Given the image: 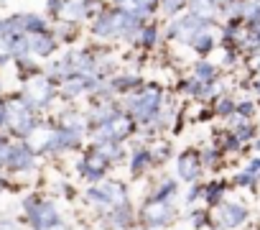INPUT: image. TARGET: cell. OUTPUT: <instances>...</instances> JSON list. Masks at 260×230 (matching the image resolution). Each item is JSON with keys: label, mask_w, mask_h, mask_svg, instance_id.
<instances>
[{"label": "cell", "mask_w": 260, "mask_h": 230, "mask_svg": "<svg viewBox=\"0 0 260 230\" xmlns=\"http://www.w3.org/2000/svg\"><path fill=\"white\" fill-rule=\"evenodd\" d=\"M199 156H202V166L204 169H217L222 164V159H224V154L217 146H207L204 151H199Z\"/></svg>", "instance_id": "cell-20"}, {"label": "cell", "mask_w": 260, "mask_h": 230, "mask_svg": "<svg viewBox=\"0 0 260 230\" xmlns=\"http://www.w3.org/2000/svg\"><path fill=\"white\" fill-rule=\"evenodd\" d=\"M217 67L212 64V62H197L194 64V79L197 82H202V84H212V82H217Z\"/></svg>", "instance_id": "cell-19"}, {"label": "cell", "mask_w": 260, "mask_h": 230, "mask_svg": "<svg viewBox=\"0 0 260 230\" xmlns=\"http://www.w3.org/2000/svg\"><path fill=\"white\" fill-rule=\"evenodd\" d=\"M257 3H260V0H257Z\"/></svg>", "instance_id": "cell-42"}, {"label": "cell", "mask_w": 260, "mask_h": 230, "mask_svg": "<svg viewBox=\"0 0 260 230\" xmlns=\"http://www.w3.org/2000/svg\"><path fill=\"white\" fill-rule=\"evenodd\" d=\"M3 105H6V102H3V95H0V107H3Z\"/></svg>", "instance_id": "cell-40"}, {"label": "cell", "mask_w": 260, "mask_h": 230, "mask_svg": "<svg viewBox=\"0 0 260 230\" xmlns=\"http://www.w3.org/2000/svg\"><path fill=\"white\" fill-rule=\"evenodd\" d=\"M28 49H31V54H36V56H49V54L56 51V36L49 34V31L31 34V36H28Z\"/></svg>", "instance_id": "cell-16"}, {"label": "cell", "mask_w": 260, "mask_h": 230, "mask_svg": "<svg viewBox=\"0 0 260 230\" xmlns=\"http://www.w3.org/2000/svg\"><path fill=\"white\" fill-rule=\"evenodd\" d=\"M204 31H209V23H204L202 18L186 13L184 18L174 21V26L169 28V36H171V39H179V41H184V44H191V41H194L199 34H204Z\"/></svg>", "instance_id": "cell-10"}, {"label": "cell", "mask_w": 260, "mask_h": 230, "mask_svg": "<svg viewBox=\"0 0 260 230\" xmlns=\"http://www.w3.org/2000/svg\"><path fill=\"white\" fill-rule=\"evenodd\" d=\"M36 169H39V154H36V149L28 141L11 143V156H8L6 171L8 174H16V177H26V174H34Z\"/></svg>", "instance_id": "cell-7"}, {"label": "cell", "mask_w": 260, "mask_h": 230, "mask_svg": "<svg viewBox=\"0 0 260 230\" xmlns=\"http://www.w3.org/2000/svg\"><path fill=\"white\" fill-rule=\"evenodd\" d=\"M204 174V166H202V156L199 151L194 149H186L176 156V179L184 182V184H197Z\"/></svg>", "instance_id": "cell-9"}, {"label": "cell", "mask_w": 260, "mask_h": 230, "mask_svg": "<svg viewBox=\"0 0 260 230\" xmlns=\"http://www.w3.org/2000/svg\"><path fill=\"white\" fill-rule=\"evenodd\" d=\"M250 220V207L237 199H222L209 210V227L214 230H237Z\"/></svg>", "instance_id": "cell-3"}, {"label": "cell", "mask_w": 260, "mask_h": 230, "mask_svg": "<svg viewBox=\"0 0 260 230\" xmlns=\"http://www.w3.org/2000/svg\"><path fill=\"white\" fill-rule=\"evenodd\" d=\"M82 199L97 210H110V207L130 202V192H127V184L120 179H102L100 184H89Z\"/></svg>", "instance_id": "cell-2"}, {"label": "cell", "mask_w": 260, "mask_h": 230, "mask_svg": "<svg viewBox=\"0 0 260 230\" xmlns=\"http://www.w3.org/2000/svg\"><path fill=\"white\" fill-rule=\"evenodd\" d=\"M252 149H255V151H257V154H260V136H257V138H255V141H252Z\"/></svg>", "instance_id": "cell-37"}, {"label": "cell", "mask_w": 260, "mask_h": 230, "mask_svg": "<svg viewBox=\"0 0 260 230\" xmlns=\"http://www.w3.org/2000/svg\"><path fill=\"white\" fill-rule=\"evenodd\" d=\"M0 92H3V82H0Z\"/></svg>", "instance_id": "cell-41"}, {"label": "cell", "mask_w": 260, "mask_h": 230, "mask_svg": "<svg viewBox=\"0 0 260 230\" xmlns=\"http://www.w3.org/2000/svg\"><path fill=\"white\" fill-rule=\"evenodd\" d=\"M130 230H151V227H143V225H136V227H130Z\"/></svg>", "instance_id": "cell-39"}, {"label": "cell", "mask_w": 260, "mask_h": 230, "mask_svg": "<svg viewBox=\"0 0 260 230\" xmlns=\"http://www.w3.org/2000/svg\"><path fill=\"white\" fill-rule=\"evenodd\" d=\"M186 8H189L191 16L202 18L204 23H212L217 18V13H219V8L212 3V0H186Z\"/></svg>", "instance_id": "cell-17"}, {"label": "cell", "mask_w": 260, "mask_h": 230, "mask_svg": "<svg viewBox=\"0 0 260 230\" xmlns=\"http://www.w3.org/2000/svg\"><path fill=\"white\" fill-rule=\"evenodd\" d=\"M189 46H191L197 54H202V56H204V54H209V51L214 49V36H212V31H204V34H199V36H197V39H194Z\"/></svg>", "instance_id": "cell-21"}, {"label": "cell", "mask_w": 260, "mask_h": 230, "mask_svg": "<svg viewBox=\"0 0 260 230\" xmlns=\"http://www.w3.org/2000/svg\"><path fill=\"white\" fill-rule=\"evenodd\" d=\"M158 6H161V11L166 16H174V13H179L186 6V0H158Z\"/></svg>", "instance_id": "cell-27"}, {"label": "cell", "mask_w": 260, "mask_h": 230, "mask_svg": "<svg viewBox=\"0 0 260 230\" xmlns=\"http://www.w3.org/2000/svg\"><path fill=\"white\" fill-rule=\"evenodd\" d=\"M0 230H23V225L16 217H0Z\"/></svg>", "instance_id": "cell-32"}, {"label": "cell", "mask_w": 260, "mask_h": 230, "mask_svg": "<svg viewBox=\"0 0 260 230\" xmlns=\"http://www.w3.org/2000/svg\"><path fill=\"white\" fill-rule=\"evenodd\" d=\"M8 156H11V143L0 146V171H6V166H8Z\"/></svg>", "instance_id": "cell-33"}, {"label": "cell", "mask_w": 260, "mask_h": 230, "mask_svg": "<svg viewBox=\"0 0 260 230\" xmlns=\"http://www.w3.org/2000/svg\"><path fill=\"white\" fill-rule=\"evenodd\" d=\"M252 90H255V92L260 95V79H255V84H252Z\"/></svg>", "instance_id": "cell-38"}, {"label": "cell", "mask_w": 260, "mask_h": 230, "mask_svg": "<svg viewBox=\"0 0 260 230\" xmlns=\"http://www.w3.org/2000/svg\"><path fill=\"white\" fill-rule=\"evenodd\" d=\"M8 128V105L0 107V131H6Z\"/></svg>", "instance_id": "cell-35"}, {"label": "cell", "mask_w": 260, "mask_h": 230, "mask_svg": "<svg viewBox=\"0 0 260 230\" xmlns=\"http://www.w3.org/2000/svg\"><path fill=\"white\" fill-rule=\"evenodd\" d=\"M54 95H56V90H54L51 77H41V74L34 77V82L28 84V92H26V97L36 105V110L39 107H46L54 100Z\"/></svg>", "instance_id": "cell-11"}, {"label": "cell", "mask_w": 260, "mask_h": 230, "mask_svg": "<svg viewBox=\"0 0 260 230\" xmlns=\"http://www.w3.org/2000/svg\"><path fill=\"white\" fill-rule=\"evenodd\" d=\"M184 202L191 207V205H197V202H202V184L197 182V184H189V192L184 194Z\"/></svg>", "instance_id": "cell-29"}, {"label": "cell", "mask_w": 260, "mask_h": 230, "mask_svg": "<svg viewBox=\"0 0 260 230\" xmlns=\"http://www.w3.org/2000/svg\"><path fill=\"white\" fill-rule=\"evenodd\" d=\"M87 16V0H67L61 8V18L69 23H79Z\"/></svg>", "instance_id": "cell-18"}, {"label": "cell", "mask_w": 260, "mask_h": 230, "mask_svg": "<svg viewBox=\"0 0 260 230\" xmlns=\"http://www.w3.org/2000/svg\"><path fill=\"white\" fill-rule=\"evenodd\" d=\"M230 184L232 187H240V189H255L260 184V156L250 159L240 171H235V177H232Z\"/></svg>", "instance_id": "cell-12"}, {"label": "cell", "mask_w": 260, "mask_h": 230, "mask_svg": "<svg viewBox=\"0 0 260 230\" xmlns=\"http://www.w3.org/2000/svg\"><path fill=\"white\" fill-rule=\"evenodd\" d=\"M255 110H257V107H255V102H252V100H242V102H237V105H235V112L240 115V118H245V121H250V118H252Z\"/></svg>", "instance_id": "cell-26"}, {"label": "cell", "mask_w": 260, "mask_h": 230, "mask_svg": "<svg viewBox=\"0 0 260 230\" xmlns=\"http://www.w3.org/2000/svg\"><path fill=\"white\" fill-rule=\"evenodd\" d=\"M189 225L194 227V230H202L204 225H209V210H204V207H194V210H189Z\"/></svg>", "instance_id": "cell-23"}, {"label": "cell", "mask_w": 260, "mask_h": 230, "mask_svg": "<svg viewBox=\"0 0 260 230\" xmlns=\"http://www.w3.org/2000/svg\"><path fill=\"white\" fill-rule=\"evenodd\" d=\"M39 199H41V192H28V194L21 199V210H23V215H26V212H28V210H31V207L39 202Z\"/></svg>", "instance_id": "cell-31"}, {"label": "cell", "mask_w": 260, "mask_h": 230, "mask_svg": "<svg viewBox=\"0 0 260 230\" xmlns=\"http://www.w3.org/2000/svg\"><path fill=\"white\" fill-rule=\"evenodd\" d=\"M212 3H214V6H217V8L222 11V8H227L230 3H235V0H212Z\"/></svg>", "instance_id": "cell-36"}, {"label": "cell", "mask_w": 260, "mask_h": 230, "mask_svg": "<svg viewBox=\"0 0 260 230\" xmlns=\"http://www.w3.org/2000/svg\"><path fill=\"white\" fill-rule=\"evenodd\" d=\"M138 39H141V46L143 49H153L156 41H158V28L156 26H143L141 34H138Z\"/></svg>", "instance_id": "cell-24"}, {"label": "cell", "mask_w": 260, "mask_h": 230, "mask_svg": "<svg viewBox=\"0 0 260 230\" xmlns=\"http://www.w3.org/2000/svg\"><path fill=\"white\" fill-rule=\"evenodd\" d=\"M23 222L31 227V230H54L59 225H64V215L59 210V205L54 199H46L41 197L26 215H23Z\"/></svg>", "instance_id": "cell-5"}, {"label": "cell", "mask_w": 260, "mask_h": 230, "mask_svg": "<svg viewBox=\"0 0 260 230\" xmlns=\"http://www.w3.org/2000/svg\"><path fill=\"white\" fill-rule=\"evenodd\" d=\"M235 100L232 97H217L214 102V115H219V118H230V115L235 112Z\"/></svg>", "instance_id": "cell-25"}, {"label": "cell", "mask_w": 260, "mask_h": 230, "mask_svg": "<svg viewBox=\"0 0 260 230\" xmlns=\"http://www.w3.org/2000/svg\"><path fill=\"white\" fill-rule=\"evenodd\" d=\"M164 90L158 87H143L125 97V112L136 121V126H156L158 112L164 105Z\"/></svg>", "instance_id": "cell-1"}, {"label": "cell", "mask_w": 260, "mask_h": 230, "mask_svg": "<svg viewBox=\"0 0 260 230\" xmlns=\"http://www.w3.org/2000/svg\"><path fill=\"white\" fill-rule=\"evenodd\" d=\"M232 133H235V138L245 146V143H252L255 138H257V131H255V126L250 123V121H245V123H240L237 128H232Z\"/></svg>", "instance_id": "cell-22"}, {"label": "cell", "mask_w": 260, "mask_h": 230, "mask_svg": "<svg viewBox=\"0 0 260 230\" xmlns=\"http://www.w3.org/2000/svg\"><path fill=\"white\" fill-rule=\"evenodd\" d=\"M153 164L156 161H153V154H151L148 146H136L133 151H127V171H130V177L146 174Z\"/></svg>", "instance_id": "cell-13"}, {"label": "cell", "mask_w": 260, "mask_h": 230, "mask_svg": "<svg viewBox=\"0 0 260 230\" xmlns=\"http://www.w3.org/2000/svg\"><path fill=\"white\" fill-rule=\"evenodd\" d=\"M100 212H102L100 222L107 230H130V227H136V222H138V212L133 210L130 202L110 207V210H100Z\"/></svg>", "instance_id": "cell-8"}, {"label": "cell", "mask_w": 260, "mask_h": 230, "mask_svg": "<svg viewBox=\"0 0 260 230\" xmlns=\"http://www.w3.org/2000/svg\"><path fill=\"white\" fill-rule=\"evenodd\" d=\"M110 166H112L110 159L92 146V149H87V151L82 154V159L77 161V174H79L87 184H100L102 179H107Z\"/></svg>", "instance_id": "cell-6"}, {"label": "cell", "mask_w": 260, "mask_h": 230, "mask_svg": "<svg viewBox=\"0 0 260 230\" xmlns=\"http://www.w3.org/2000/svg\"><path fill=\"white\" fill-rule=\"evenodd\" d=\"M176 194H179V179H176V177H161V179L151 187L148 199H156V202H171Z\"/></svg>", "instance_id": "cell-15"}, {"label": "cell", "mask_w": 260, "mask_h": 230, "mask_svg": "<svg viewBox=\"0 0 260 230\" xmlns=\"http://www.w3.org/2000/svg\"><path fill=\"white\" fill-rule=\"evenodd\" d=\"M54 189H56V194H64L67 199H74V197H77V189H74L67 179H56V182H54Z\"/></svg>", "instance_id": "cell-28"}, {"label": "cell", "mask_w": 260, "mask_h": 230, "mask_svg": "<svg viewBox=\"0 0 260 230\" xmlns=\"http://www.w3.org/2000/svg\"><path fill=\"white\" fill-rule=\"evenodd\" d=\"M227 189H230V182L227 179H209V182H204L202 184V205H207L209 210L217 207L224 199Z\"/></svg>", "instance_id": "cell-14"}, {"label": "cell", "mask_w": 260, "mask_h": 230, "mask_svg": "<svg viewBox=\"0 0 260 230\" xmlns=\"http://www.w3.org/2000/svg\"><path fill=\"white\" fill-rule=\"evenodd\" d=\"M11 187H13V182H11L8 171H0V192H6V189H11Z\"/></svg>", "instance_id": "cell-34"}, {"label": "cell", "mask_w": 260, "mask_h": 230, "mask_svg": "<svg viewBox=\"0 0 260 230\" xmlns=\"http://www.w3.org/2000/svg\"><path fill=\"white\" fill-rule=\"evenodd\" d=\"M138 222L151 230H166L176 222V207L171 202H156L146 197L138 207Z\"/></svg>", "instance_id": "cell-4"}, {"label": "cell", "mask_w": 260, "mask_h": 230, "mask_svg": "<svg viewBox=\"0 0 260 230\" xmlns=\"http://www.w3.org/2000/svg\"><path fill=\"white\" fill-rule=\"evenodd\" d=\"M151 154H153V161L161 164V161H166L171 156V143H158L156 149H151Z\"/></svg>", "instance_id": "cell-30"}]
</instances>
